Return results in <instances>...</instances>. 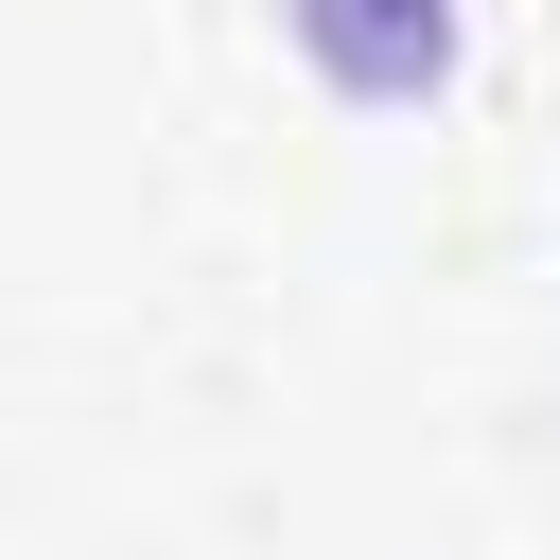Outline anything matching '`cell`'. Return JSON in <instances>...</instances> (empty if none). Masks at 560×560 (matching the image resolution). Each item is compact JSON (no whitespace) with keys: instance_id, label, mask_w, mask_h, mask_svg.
<instances>
[{"instance_id":"6da1fadb","label":"cell","mask_w":560,"mask_h":560,"mask_svg":"<svg viewBox=\"0 0 560 560\" xmlns=\"http://www.w3.org/2000/svg\"><path fill=\"white\" fill-rule=\"evenodd\" d=\"M298 18V52L350 88V105H420L438 70H455V0H280Z\"/></svg>"}]
</instances>
